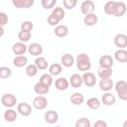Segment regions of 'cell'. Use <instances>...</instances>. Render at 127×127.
<instances>
[{
	"label": "cell",
	"instance_id": "1",
	"mask_svg": "<svg viewBox=\"0 0 127 127\" xmlns=\"http://www.w3.org/2000/svg\"><path fill=\"white\" fill-rule=\"evenodd\" d=\"M75 63H76V67L79 71L86 72L91 68V62H90L89 56L85 53L78 54L75 59Z\"/></svg>",
	"mask_w": 127,
	"mask_h": 127
},
{
	"label": "cell",
	"instance_id": "2",
	"mask_svg": "<svg viewBox=\"0 0 127 127\" xmlns=\"http://www.w3.org/2000/svg\"><path fill=\"white\" fill-rule=\"evenodd\" d=\"M113 87L115 88L118 97L121 100H127V82L125 80H118Z\"/></svg>",
	"mask_w": 127,
	"mask_h": 127
},
{
	"label": "cell",
	"instance_id": "3",
	"mask_svg": "<svg viewBox=\"0 0 127 127\" xmlns=\"http://www.w3.org/2000/svg\"><path fill=\"white\" fill-rule=\"evenodd\" d=\"M1 103L7 108H12L17 104V97L12 93H5L1 96Z\"/></svg>",
	"mask_w": 127,
	"mask_h": 127
},
{
	"label": "cell",
	"instance_id": "4",
	"mask_svg": "<svg viewBox=\"0 0 127 127\" xmlns=\"http://www.w3.org/2000/svg\"><path fill=\"white\" fill-rule=\"evenodd\" d=\"M94 9H95V4L91 0H85L80 5V11L83 15H88L93 13Z\"/></svg>",
	"mask_w": 127,
	"mask_h": 127
},
{
	"label": "cell",
	"instance_id": "5",
	"mask_svg": "<svg viewBox=\"0 0 127 127\" xmlns=\"http://www.w3.org/2000/svg\"><path fill=\"white\" fill-rule=\"evenodd\" d=\"M81 77H82V83H84V84H85L86 86H88V87H92V86H94L95 83H96V77H95L94 73H92V72H90V71L84 72V73L81 75Z\"/></svg>",
	"mask_w": 127,
	"mask_h": 127
},
{
	"label": "cell",
	"instance_id": "6",
	"mask_svg": "<svg viewBox=\"0 0 127 127\" xmlns=\"http://www.w3.org/2000/svg\"><path fill=\"white\" fill-rule=\"evenodd\" d=\"M33 106L38 110H43L48 106V99L43 95H39L34 98Z\"/></svg>",
	"mask_w": 127,
	"mask_h": 127
},
{
	"label": "cell",
	"instance_id": "7",
	"mask_svg": "<svg viewBox=\"0 0 127 127\" xmlns=\"http://www.w3.org/2000/svg\"><path fill=\"white\" fill-rule=\"evenodd\" d=\"M17 111L22 116L27 117V116L31 115V113H32V106L27 102H20L17 105Z\"/></svg>",
	"mask_w": 127,
	"mask_h": 127
},
{
	"label": "cell",
	"instance_id": "8",
	"mask_svg": "<svg viewBox=\"0 0 127 127\" xmlns=\"http://www.w3.org/2000/svg\"><path fill=\"white\" fill-rule=\"evenodd\" d=\"M28 50V47L25 45V43L22 42H16L12 47V52L15 56H23Z\"/></svg>",
	"mask_w": 127,
	"mask_h": 127
},
{
	"label": "cell",
	"instance_id": "9",
	"mask_svg": "<svg viewBox=\"0 0 127 127\" xmlns=\"http://www.w3.org/2000/svg\"><path fill=\"white\" fill-rule=\"evenodd\" d=\"M113 42H114V45L117 48L124 50V48L127 47V36L124 35V34H117L114 37Z\"/></svg>",
	"mask_w": 127,
	"mask_h": 127
},
{
	"label": "cell",
	"instance_id": "10",
	"mask_svg": "<svg viewBox=\"0 0 127 127\" xmlns=\"http://www.w3.org/2000/svg\"><path fill=\"white\" fill-rule=\"evenodd\" d=\"M28 53L34 57H40L43 54V47L39 43H32L28 47Z\"/></svg>",
	"mask_w": 127,
	"mask_h": 127
},
{
	"label": "cell",
	"instance_id": "11",
	"mask_svg": "<svg viewBox=\"0 0 127 127\" xmlns=\"http://www.w3.org/2000/svg\"><path fill=\"white\" fill-rule=\"evenodd\" d=\"M100 67H106V68H112L113 65V58L109 55H103L98 60Z\"/></svg>",
	"mask_w": 127,
	"mask_h": 127
},
{
	"label": "cell",
	"instance_id": "12",
	"mask_svg": "<svg viewBox=\"0 0 127 127\" xmlns=\"http://www.w3.org/2000/svg\"><path fill=\"white\" fill-rule=\"evenodd\" d=\"M44 119L47 123L49 124H55L56 122H58L59 120V114L57 111L55 110H49L45 113L44 115Z\"/></svg>",
	"mask_w": 127,
	"mask_h": 127
},
{
	"label": "cell",
	"instance_id": "13",
	"mask_svg": "<svg viewBox=\"0 0 127 127\" xmlns=\"http://www.w3.org/2000/svg\"><path fill=\"white\" fill-rule=\"evenodd\" d=\"M12 4L18 9H22V8L27 9L34 5V0H13Z\"/></svg>",
	"mask_w": 127,
	"mask_h": 127
},
{
	"label": "cell",
	"instance_id": "14",
	"mask_svg": "<svg viewBox=\"0 0 127 127\" xmlns=\"http://www.w3.org/2000/svg\"><path fill=\"white\" fill-rule=\"evenodd\" d=\"M114 86V83H113V80L111 78H105V79H100L99 81V87L101 90L105 91V92H108L110 91Z\"/></svg>",
	"mask_w": 127,
	"mask_h": 127
},
{
	"label": "cell",
	"instance_id": "15",
	"mask_svg": "<svg viewBox=\"0 0 127 127\" xmlns=\"http://www.w3.org/2000/svg\"><path fill=\"white\" fill-rule=\"evenodd\" d=\"M115 101H116V98H115V96L111 93V92H105L102 96H101V101L100 102H102L104 105H106V106H111V105H113L114 103H115Z\"/></svg>",
	"mask_w": 127,
	"mask_h": 127
},
{
	"label": "cell",
	"instance_id": "16",
	"mask_svg": "<svg viewBox=\"0 0 127 127\" xmlns=\"http://www.w3.org/2000/svg\"><path fill=\"white\" fill-rule=\"evenodd\" d=\"M68 83H69L72 87H74V88L80 87L81 84H82V77H81V75L78 74V73H73V74H71L70 77H69Z\"/></svg>",
	"mask_w": 127,
	"mask_h": 127
},
{
	"label": "cell",
	"instance_id": "17",
	"mask_svg": "<svg viewBox=\"0 0 127 127\" xmlns=\"http://www.w3.org/2000/svg\"><path fill=\"white\" fill-rule=\"evenodd\" d=\"M69 83H68V80L64 77H59L58 79H56L55 81V86L58 90L60 91H64V90H66L67 87H68Z\"/></svg>",
	"mask_w": 127,
	"mask_h": 127
},
{
	"label": "cell",
	"instance_id": "18",
	"mask_svg": "<svg viewBox=\"0 0 127 127\" xmlns=\"http://www.w3.org/2000/svg\"><path fill=\"white\" fill-rule=\"evenodd\" d=\"M3 116H4V119L7 122H11L12 123V122L16 121L18 114H17V111L14 110L13 108H7V110H5Z\"/></svg>",
	"mask_w": 127,
	"mask_h": 127
},
{
	"label": "cell",
	"instance_id": "19",
	"mask_svg": "<svg viewBox=\"0 0 127 127\" xmlns=\"http://www.w3.org/2000/svg\"><path fill=\"white\" fill-rule=\"evenodd\" d=\"M126 13V4L124 2H116L115 3V10L113 16L115 17H122Z\"/></svg>",
	"mask_w": 127,
	"mask_h": 127
},
{
	"label": "cell",
	"instance_id": "20",
	"mask_svg": "<svg viewBox=\"0 0 127 127\" xmlns=\"http://www.w3.org/2000/svg\"><path fill=\"white\" fill-rule=\"evenodd\" d=\"M61 64L65 67H70L74 64V58L70 54H64L61 58Z\"/></svg>",
	"mask_w": 127,
	"mask_h": 127
},
{
	"label": "cell",
	"instance_id": "21",
	"mask_svg": "<svg viewBox=\"0 0 127 127\" xmlns=\"http://www.w3.org/2000/svg\"><path fill=\"white\" fill-rule=\"evenodd\" d=\"M54 33L57 37L59 38H64L67 36L68 34V28L65 26V25H58L55 30H54Z\"/></svg>",
	"mask_w": 127,
	"mask_h": 127
},
{
	"label": "cell",
	"instance_id": "22",
	"mask_svg": "<svg viewBox=\"0 0 127 127\" xmlns=\"http://www.w3.org/2000/svg\"><path fill=\"white\" fill-rule=\"evenodd\" d=\"M49 90H50V86H47L40 81H38L34 85V91L39 95H45L49 92Z\"/></svg>",
	"mask_w": 127,
	"mask_h": 127
},
{
	"label": "cell",
	"instance_id": "23",
	"mask_svg": "<svg viewBox=\"0 0 127 127\" xmlns=\"http://www.w3.org/2000/svg\"><path fill=\"white\" fill-rule=\"evenodd\" d=\"M97 21H98V17H97V15L94 14V13L85 15L84 18H83V23H84V25L89 26V27L94 26V25L97 23Z\"/></svg>",
	"mask_w": 127,
	"mask_h": 127
},
{
	"label": "cell",
	"instance_id": "24",
	"mask_svg": "<svg viewBox=\"0 0 127 127\" xmlns=\"http://www.w3.org/2000/svg\"><path fill=\"white\" fill-rule=\"evenodd\" d=\"M28 64V58L26 56H16L13 59V64L16 67H23L27 65Z\"/></svg>",
	"mask_w": 127,
	"mask_h": 127
},
{
	"label": "cell",
	"instance_id": "25",
	"mask_svg": "<svg viewBox=\"0 0 127 127\" xmlns=\"http://www.w3.org/2000/svg\"><path fill=\"white\" fill-rule=\"evenodd\" d=\"M34 64H35V65L37 66V68L40 69V70H45V69H47V68H48V65H49L47 60H46L44 57H41V56L36 58Z\"/></svg>",
	"mask_w": 127,
	"mask_h": 127
},
{
	"label": "cell",
	"instance_id": "26",
	"mask_svg": "<svg viewBox=\"0 0 127 127\" xmlns=\"http://www.w3.org/2000/svg\"><path fill=\"white\" fill-rule=\"evenodd\" d=\"M112 68H106V67H99L97 69V74L100 77V79L105 78H111L112 76Z\"/></svg>",
	"mask_w": 127,
	"mask_h": 127
},
{
	"label": "cell",
	"instance_id": "27",
	"mask_svg": "<svg viewBox=\"0 0 127 127\" xmlns=\"http://www.w3.org/2000/svg\"><path fill=\"white\" fill-rule=\"evenodd\" d=\"M114 59L119 63H126L127 62V52L122 49H118L114 53Z\"/></svg>",
	"mask_w": 127,
	"mask_h": 127
},
{
	"label": "cell",
	"instance_id": "28",
	"mask_svg": "<svg viewBox=\"0 0 127 127\" xmlns=\"http://www.w3.org/2000/svg\"><path fill=\"white\" fill-rule=\"evenodd\" d=\"M69 100L73 105H80L84 101V96L80 92H74L70 95Z\"/></svg>",
	"mask_w": 127,
	"mask_h": 127
},
{
	"label": "cell",
	"instance_id": "29",
	"mask_svg": "<svg viewBox=\"0 0 127 127\" xmlns=\"http://www.w3.org/2000/svg\"><path fill=\"white\" fill-rule=\"evenodd\" d=\"M86 105L90 108V109H93V110H96L100 107L101 105V102L100 100L97 98V97H90L87 99L86 101Z\"/></svg>",
	"mask_w": 127,
	"mask_h": 127
},
{
	"label": "cell",
	"instance_id": "30",
	"mask_svg": "<svg viewBox=\"0 0 127 127\" xmlns=\"http://www.w3.org/2000/svg\"><path fill=\"white\" fill-rule=\"evenodd\" d=\"M115 3H116V1H107V2L104 4L103 10H104L105 14H107V15H113V14H114Z\"/></svg>",
	"mask_w": 127,
	"mask_h": 127
},
{
	"label": "cell",
	"instance_id": "31",
	"mask_svg": "<svg viewBox=\"0 0 127 127\" xmlns=\"http://www.w3.org/2000/svg\"><path fill=\"white\" fill-rule=\"evenodd\" d=\"M63 70V67L60 64H53L49 66V73L53 75H59Z\"/></svg>",
	"mask_w": 127,
	"mask_h": 127
},
{
	"label": "cell",
	"instance_id": "32",
	"mask_svg": "<svg viewBox=\"0 0 127 127\" xmlns=\"http://www.w3.org/2000/svg\"><path fill=\"white\" fill-rule=\"evenodd\" d=\"M51 14L54 15L59 21H62L64 18V15H65L64 10L62 7H56V8H54V10H53V12Z\"/></svg>",
	"mask_w": 127,
	"mask_h": 127
},
{
	"label": "cell",
	"instance_id": "33",
	"mask_svg": "<svg viewBox=\"0 0 127 127\" xmlns=\"http://www.w3.org/2000/svg\"><path fill=\"white\" fill-rule=\"evenodd\" d=\"M90 126H91L90 120L86 117H81L77 119L74 124V127H90Z\"/></svg>",
	"mask_w": 127,
	"mask_h": 127
},
{
	"label": "cell",
	"instance_id": "34",
	"mask_svg": "<svg viewBox=\"0 0 127 127\" xmlns=\"http://www.w3.org/2000/svg\"><path fill=\"white\" fill-rule=\"evenodd\" d=\"M12 74V69L8 66H0V79H6Z\"/></svg>",
	"mask_w": 127,
	"mask_h": 127
},
{
	"label": "cell",
	"instance_id": "35",
	"mask_svg": "<svg viewBox=\"0 0 127 127\" xmlns=\"http://www.w3.org/2000/svg\"><path fill=\"white\" fill-rule=\"evenodd\" d=\"M39 81L42 82L43 84L47 85V86H51L53 83V76L50 73H44L43 75H41Z\"/></svg>",
	"mask_w": 127,
	"mask_h": 127
},
{
	"label": "cell",
	"instance_id": "36",
	"mask_svg": "<svg viewBox=\"0 0 127 127\" xmlns=\"http://www.w3.org/2000/svg\"><path fill=\"white\" fill-rule=\"evenodd\" d=\"M38 68H37V66L35 65V64H28L27 66H26V74L28 75V76H30V77H33V76H35L37 73H38Z\"/></svg>",
	"mask_w": 127,
	"mask_h": 127
},
{
	"label": "cell",
	"instance_id": "37",
	"mask_svg": "<svg viewBox=\"0 0 127 127\" xmlns=\"http://www.w3.org/2000/svg\"><path fill=\"white\" fill-rule=\"evenodd\" d=\"M31 36H32L31 32L20 31V32L18 33V38H19L20 42H22V43H26V42H28V41L31 39Z\"/></svg>",
	"mask_w": 127,
	"mask_h": 127
},
{
	"label": "cell",
	"instance_id": "38",
	"mask_svg": "<svg viewBox=\"0 0 127 127\" xmlns=\"http://www.w3.org/2000/svg\"><path fill=\"white\" fill-rule=\"evenodd\" d=\"M34 28V24L31 21H24L21 24V31H25V32H31Z\"/></svg>",
	"mask_w": 127,
	"mask_h": 127
},
{
	"label": "cell",
	"instance_id": "39",
	"mask_svg": "<svg viewBox=\"0 0 127 127\" xmlns=\"http://www.w3.org/2000/svg\"><path fill=\"white\" fill-rule=\"evenodd\" d=\"M56 3H57V0H42L41 1L42 7L45 8V9H47V10L53 8L56 5Z\"/></svg>",
	"mask_w": 127,
	"mask_h": 127
},
{
	"label": "cell",
	"instance_id": "40",
	"mask_svg": "<svg viewBox=\"0 0 127 127\" xmlns=\"http://www.w3.org/2000/svg\"><path fill=\"white\" fill-rule=\"evenodd\" d=\"M63 3H64V6L65 9L70 10V9H73L76 6L77 1L76 0H64Z\"/></svg>",
	"mask_w": 127,
	"mask_h": 127
},
{
	"label": "cell",
	"instance_id": "41",
	"mask_svg": "<svg viewBox=\"0 0 127 127\" xmlns=\"http://www.w3.org/2000/svg\"><path fill=\"white\" fill-rule=\"evenodd\" d=\"M47 22H48V24H49L50 26H55V27H57L58 24L60 23V21H59L54 15H52V14H50V15L48 16V18H47Z\"/></svg>",
	"mask_w": 127,
	"mask_h": 127
},
{
	"label": "cell",
	"instance_id": "42",
	"mask_svg": "<svg viewBox=\"0 0 127 127\" xmlns=\"http://www.w3.org/2000/svg\"><path fill=\"white\" fill-rule=\"evenodd\" d=\"M8 23V16L4 12H0V27L5 26Z\"/></svg>",
	"mask_w": 127,
	"mask_h": 127
},
{
	"label": "cell",
	"instance_id": "43",
	"mask_svg": "<svg viewBox=\"0 0 127 127\" xmlns=\"http://www.w3.org/2000/svg\"><path fill=\"white\" fill-rule=\"evenodd\" d=\"M93 127H107V123H106V121H104L102 119H99V120H96L94 122Z\"/></svg>",
	"mask_w": 127,
	"mask_h": 127
},
{
	"label": "cell",
	"instance_id": "44",
	"mask_svg": "<svg viewBox=\"0 0 127 127\" xmlns=\"http://www.w3.org/2000/svg\"><path fill=\"white\" fill-rule=\"evenodd\" d=\"M4 35V28L3 27H0V38Z\"/></svg>",
	"mask_w": 127,
	"mask_h": 127
},
{
	"label": "cell",
	"instance_id": "45",
	"mask_svg": "<svg viewBox=\"0 0 127 127\" xmlns=\"http://www.w3.org/2000/svg\"><path fill=\"white\" fill-rule=\"evenodd\" d=\"M55 127H62V126H55Z\"/></svg>",
	"mask_w": 127,
	"mask_h": 127
}]
</instances>
